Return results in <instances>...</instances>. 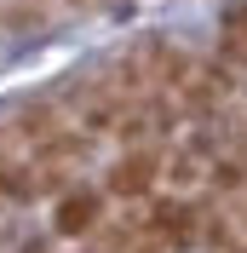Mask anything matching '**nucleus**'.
<instances>
[{
	"instance_id": "3",
	"label": "nucleus",
	"mask_w": 247,
	"mask_h": 253,
	"mask_svg": "<svg viewBox=\"0 0 247 253\" xmlns=\"http://www.w3.org/2000/svg\"><path fill=\"white\" fill-rule=\"evenodd\" d=\"M104 213H109L104 184H69L52 202V230L58 236H98L104 230Z\"/></svg>"
},
{
	"instance_id": "2",
	"label": "nucleus",
	"mask_w": 247,
	"mask_h": 253,
	"mask_svg": "<svg viewBox=\"0 0 247 253\" xmlns=\"http://www.w3.org/2000/svg\"><path fill=\"white\" fill-rule=\"evenodd\" d=\"M161 173H167V150L161 144H132V150H121V156L109 161L104 196L109 202H150Z\"/></svg>"
},
{
	"instance_id": "4",
	"label": "nucleus",
	"mask_w": 247,
	"mask_h": 253,
	"mask_svg": "<svg viewBox=\"0 0 247 253\" xmlns=\"http://www.w3.org/2000/svg\"><path fill=\"white\" fill-rule=\"evenodd\" d=\"M17 253H52V248H46V242H35V236H29V242H23Z\"/></svg>"
},
{
	"instance_id": "1",
	"label": "nucleus",
	"mask_w": 247,
	"mask_h": 253,
	"mask_svg": "<svg viewBox=\"0 0 247 253\" xmlns=\"http://www.w3.org/2000/svg\"><path fill=\"white\" fill-rule=\"evenodd\" d=\"M138 219H144V236H150L161 253H190V248H201V202H190V196H178V190L150 196Z\"/></svg>"
}]
</instances>
